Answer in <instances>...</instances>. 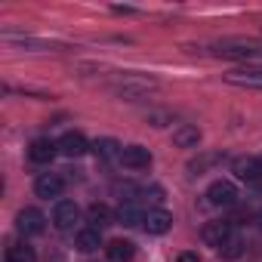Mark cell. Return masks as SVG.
I'll use <instances>...</instances> for the list:
<instances>
[{
    "instance_id": "1",
    "label": "cell",
    "mask_w": 262,
    "mask_h": 262,
    "mask_svg": "<svg viewBox=\"0 0 262 262\" xmlns=\"http://www.w3.org/2000/svg\"><path fill=\"white\" fill-rule=\"evenodd\" d=\"M216 56L222 59H237V62H259L262 59V43L256 40H222L216 43Z\"/></svg>"
},
{
    "instance_id": "2",
    "label": "cell",
    "mask_w": 262,
    "mask_h": 262,
    "mask_svg": "<svg viewBox=\"0 0 262 262\" xmlns=\"http://www.w3.org/2000/svg\"><path fill=\"white\" fill-rule=\"evenodd\" d=\"M158 90V83L151 80V77H139V74H129V77H123L117 86H114V93L120 96V99H126V102H136V99H142V96H148V93H155Z\"/></svg>"
},
{
    "instance_id": "3",
    "label": "cell",
    "mask_w": 262,
    "mask_h": 262,
    "mask_svg": "<svg viewBox=\"0 0 262 262\" xmlns=\"http://www.w3.org/2000/svg\"><path fill=\"white\" fill-rule=\"evenodd\" d=\"M225 83L231 86H244V90H262V65H244V68H231L222 74Z\"/></svg>"
},
{
    "instance_id": "4",
    "label": "cell",
    "mask_w": 262,
    "mask_h": 262,
    "mask_svg": "<svg viewBox=\"0 0 262 262\" xmlns=\"http://www.w3.org/2000/svg\"><path fill=\"white\" fill-rule=\"evenodd\" d=\"M234 201H237V188L228 179H219V182H213L207 188V204L210 207H231Z\"/></svg>"
},
{
    "instance_id": "5",
    "label": "cell",
    "mask_w": 262,
    "mask_h": 262,
    "mask_svg": "<svg viewBox=\"0 0 262 262\" xmlns=\"http://www.w3.org/2000/svg\"><path fill=\"white\" fill-rule=\"evenodd\" d=\"M16 228H19L25 237H31V234H43V228H47V216H43L40 210H34V207H25V210L16 216Z\"/></svg>"
},
{
    "instance_id": "6",
    "label": "cell",
    "mask_w": 262,
    "mask_h": 262,
    "mask_svg": "<svg viewBox=\"0 0 262 262\" xmlns=\"http://www.w3.org/2000/svg\"><path fill=\"white\" fill-rule=\"evenodd\" d=\"M117 161H120L126 170H148V167H151V151L142 148V145H126Z\"/></svg>"
},
{
    "instance_id": "7",
    "label": "cell",
    "mask_w": 262,
    "mask_h": 262,
    "mask_svg": "<svg viewBox=\"0 0 262 262\" xmlns=\"http://www.w3.org/2000/svg\"><path fill=\"white\" fill-rule=\"evenodd\" d=\"M34 191H37V198H43V201H50V198H62V191H65V179H62L59 173H40L37 182H34Z\"/></svg>"
},
{
    "instance_id": "8",
    "label": "cell",
    "mask_w": 262,
    "mask_h": 262,
    "mask_svg": "<svg viewBox=\"0 0 262 262\" xmlns=\"http://www.w3.org/2000/svg\"><path fill=\"white\" fill-rule=\"evenodd\" d=\"M77 216H80V210H77V204H74V201H56V207H53V225H56L59 231L74 228Z\"/></svg>"
},
{
    "instance_id": "9",
    "label": "cell",
    "mask_w": 262,
    "mask_h": 262,
    "mask_svg": "<svg viewBox=\"0 0 262 262\" xmlns=\"http://www.w3.org/2000/svg\"><path fill=\"white\" fill-rule=\"evenodd\" d=\"M142 225L148 234H167L173 225V216L167 210H148V213H142Z\"/></svg>"
},
{
    "instance_id": "10",
    "label": "cell",
    "mask_w": 262,
    "mask_h": 262,
    "mask_svg": "<svg viewBox=\"0 0 262 262\" xmlns=\"http://www.w3.org/2000/svg\"><path fill=\"white\" fill-rule=\"evenodd\" d=\"M201 234H204V241H207L210 247H216V250H219L228 237H234V234H231V222H225V219H222V222H207Z\"/></svg>"
},
{
    "instance_id": "11",
    "label": "cell",
    "mask_w": 262,
    "mask_h": 262,
    "mask_svg": "<svg viewBox=\"0 0 262 262\" xmlns=\"http://www.w3.org/2000/svg\"><path fill=\"white\" fill-rule=\"evenodd\" d=\"M231 173H234L237 179L256 182V179H262V161H259V158H237V161L231 164Z\"/></svg>"
},
{
    "instance_id": "12",
    "label": "cell",
    "mask_w": 262,
    "mask_h": 262,
    "mask_svg": "<svg viewBox=\"0 0 262 262\" xmlns=\"http://www.w3.org/2000/svg\"><path fill=\"white\" fill-rule=\"evenodd\" d=\"M59 151H62L65 158H83V155L90 151V145H86V139H83L80 133H65V136L59 139Z\"/></svg>"
},
{
    "instance_id": "13",
    "label": "cell",
    "mask_w": 262,
    "mask_h": 262,
    "mask_svg": "<svg viewBox=\"0 0 262 262\" xmlns=\"http://www.w3.org/2000/svg\"><path fill=\"white\" fill-rule=\"evenodd\" d=\"M56 155H59V142H50V139H34L28 148V158L34 164H50Z\"/></svg>"
},
{
    "instance_id": "14",
    "label": "cell",
    "mask_w": 262,
    "mask_h": 262,
    "mask_svg": "<svg viewBox=\"0 0 262 262\" xmlns=\"http://www.w3.org/2000/svg\"><path fill=\"white\" fill-rule=\"evenodd\" d=\"M198 142H201V129H198V126L179 123V126L173 129V145H179V148H198Z\"/></svg>"
},
{
    "instance_id": "15",
    "label": "cell",
    "mask_w": 262,
    "mask_h": 262,
    "mask_svg": "<svg viewBox=\"0 0 262 262\" xmlns=\"http://www.w3.org/2000/svg\"><path fill=\"white\" fill-rule=\"evenodd\" d=\"M86 219H90V225L96 228V231H102V228H108V225H114V213L105 207V204H93L90 210H86Z\"/></svg>"
},
{
    "instance_id": "16",
    "label": "cell",
    "mask_w": 262,
    "mask_h": 262,
    "mask_svg": "<svg viewBox=\"0 0 262 262\" xmlns=\"http://www.w3.org/2000/svg\"><path fill=\"white\" fill-rule=\"evenodd\" d=\"M105 253H108L111 262H129L136 250H133V244H129V241H111V244L105 247Z\"/></svg>"
},
{
    "instance_id": "17",
    "label": "cell",
    "mask_w": 262,
    "mask_h": 262,
    "mask_svg": "<svg viewBox=\"0 0 262 262\" xmlns=\"http://www.w3.org/2000/svg\"><path fill=\"white\" fill-rule=\"evenodd\" d=\"M222 161V155L219 151H204V155H198L191 164H188V173H194V176H201V173H207L210 167H216Z\"/></svg>"
},
{
    "instance_id": "18",
    "label": "cell",
    "mask_w": 262,
    "mask_h": 262,
    "mask_svg": "<svg viewBox=\"0 0 262 262\" xmlns=\"http://www.w3.org/2000/svg\"><path fill=\"white\" fill-rule=\"evenodd\" d=\"M120 145L114 142V139H96L93 142V155L99 158V161H111V158H120Z\"/></svg>"
},
{
    "instance_id": "19",
    "label": "cell",
    "mask_w": 262,
    "mask_h": 262,
    "mask_svg": "<svg viewBox=\"0 0 262 262\" xmlns=\"http://www.w3.org/2000/svg\"><path fill=\"white\" fill-rule=\"evenodd\" d=\"M74 244H77V250H80V253H93V250H99V247H102V241H99V231H96V228H83V231H77Z\"/></svg>"
},
{
    "instance_id": "20",
    "label": "cell",
    "mask_w": 262,
    "mask_h": 262,
    "mask_svg": "<svg viewBox=\"0 0 262 262\" xmlns=\"http://www.w3.org/2000/svg\"><path fill=\"white\" fill-rule=\"evenodd\" d=\"M7 262H37V253L28 244H13L7 247Z\"/></svg>"
},
{
    "instance_id": "21",
    "label": "cell",
    "mask_w": 262,
    "mask_h": 262,
    "mask_svg": "<svg viewBox=\"0 0 262 262\" xmlns=\"http://www.w3.org/2000/svg\"><path fill=\"white\" fill-rule=\"evenodd\" d=\"M219 253H222L225 259H237V256L244 253V241H241V237H228V241L219 247Z\"/></svg>"
},
{
    "instance_id": "22",
    "label": "cell",
    "mask_w": 262,
    "mask_h": 262,
    "mask_svg": "<svg viewBox=\"0 0 262 262\" xmlns=\"http://www.w3.org/2000/svg\"><path fill=\"white\" fill-rule=\"evenodd\" d=\"M117 222H123V225H136V222H142V216L136 213V207L120 204V210H117Z\"/></svg>"
},
{
    "instance_id": "23",
    "label": "cell",
    "mask_w": 262,
    "mask_h": 262,
    "mask_svg": "<svg viewBox=\"0 0 262 262\" xmlns=\"http://www.w3.org/2000/svg\"><path fill=\"white\" fill-rule=\"evenodd\" d=\"M176 262H201V256H198V253H188V250H185V253H179V259H176Z\"/></svg>"
},
{
    "instance_id": "24",
    "label": "cell",
    "mask_w": 262,
    "mask_h": 262,
    "mask_svg": "<svg viewBox=\"0 0 262 262\" xmlns=\"http://www.w3.org/2000/svg\"><path fill=\"white\" fill-rule=\"evenodd\" d=\"M259 225H262V210H259Z\"/></svg>"
}]
</instances>
